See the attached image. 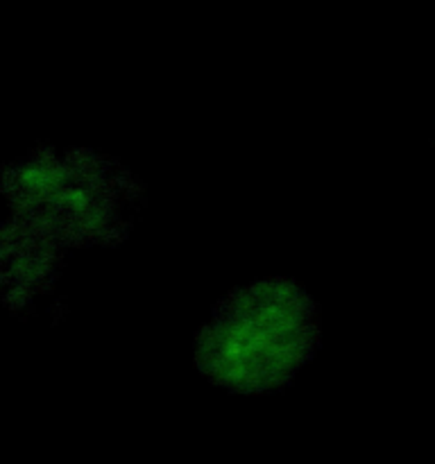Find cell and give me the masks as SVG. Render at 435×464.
Wrapping results in <instances>:
<instances>
[{
    "label": "cell",
    "mask_w": 435,
    "mask_h": 464,
    "mask_svg": "<svg viewBox=\"0 0 435 464\" xmlns=\"http://www.w3.org/2000/svg\"><path fill=\"white\" fill-rule=\"evenodd\" d=\"M320 315L290 279H266L227 295L195 340V365L218 388L266 394L284 388L315 356Z\"/></svg>",
    "instance_id": "obj_1"
}]
</instances>
